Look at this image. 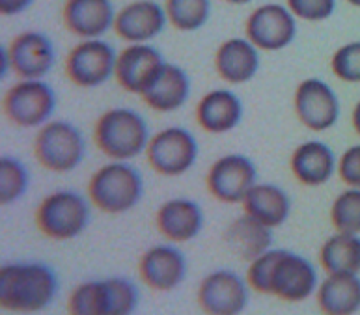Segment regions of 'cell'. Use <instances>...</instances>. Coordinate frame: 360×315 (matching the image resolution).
I'll return each instance as SVG.
<instances>
[{
  "instance_id": "21",
  "label": "cell",
  "mask_w": 360,
  "mask_h": 315,
  "mask_svg": "<svg viewBox=\"0 0 360 315\" xmlns=\"http://www.w3.org/2000/svg\"><path fill=\"white\" fill-rule=\"evenodd\" d=\"M290 166L297 181L307 187H321L338 172L333 148H328L321 140H308L297 146Z\"/></svg>"
},
{
  "instance_id": "10",
  "label": "cell",
  "mask_w": 360,
  "mask_h": 315,
  "mask_svg": "<svg viewBox=\"0 0 360 315\" xmlns=\"http://www.w3.org/2000/svg\"><path fill=\"white\" fill-rule=\"evenodd\" d=\"M118 53L103 38L82 39L65 58L68 79L81 88H97L116 77Z\"/></svg>"
},
{
  "instance_id": "20",
  "label": "cell",
  "mask_w": 360,
  "mask_h": 315,
  "mask_svg": "<svg viewBox=\"0 0 360 315\" xmlns=\"http://www.w3.org/2000/svg\"><path fill=\"white\" fill-rule=\"evenodd\" d=\"M110 0H68L64 6V25L82 39L103 38L116 21Z\"/></svg>"
},
{
  "instance_id": "28",
  "label": "cell",
  "mask_w": 360,
  "mask_h": 315,
  "mask_svg": "<svg viewBox=\"0 0 360 315\" xmlns=\"http://www.w3.org/2000/svg\"><path fill=\"white\" fill-rule=\"evenodd\" d=\"M319 262L327 273H360V237L338 231L323 243Z\"/></svg>"
},
{
  "instance_id": "6",
  "label": "cell",
  "mask_w": 360,
  "mask_h": 315,
  "mask_svg": "<svg viewBox=\"0 0 360 315\" xmlns=\"http://www.w3.org/2000/svg\"><path fill=\"white\" fill-rule=\"evenodd\" d=\"M34 155L39 165L56 174H70L86 155V140L71 122L54 120L39 127L34 140Z\"/></svg>"
},
{
  "instance_id": "4",
  "label": "cell",
  "mask_w": 360,
  "mask_h": 315,
  "mask_svg": "<svg viewBox=\"0 0 360 315\" xmlns=\"http://www.w3.org/2000/svg\"><path fill=\"white\" fill-rule=\"evenodd\" d=\"M144 194L142 174L127 160L103 165L88 183L90 202L103 213L122 214L135 209Z\"/></svg>"
},
{
  "instance_id": "13",
  "label": "cell",
  "mask_w": 360,
  "mask_h": 315,
  "mask_svg": "<svg viewBox=\"0 0 360 315\" xmlns=\"http://www.w3.org/2000/svg\"><path fill=\"white\" fill-rule=\"evenodd\" d=\"M258 170L252 160L241 153L222 155L207 172V191L222 203H243L248 191L256 185Z\"/></svg>"
},
{
  "instance_id": "37",
  "label": "cell",
  "mask_w": 360,
  "mask_h": 315,
  "mask_svg": "<svg viewBox=\"0 0 360 315\" xmlns=\"http://www.w3.org/2000/svg\"><path fill=\"white\" fill-rule=\"evenodd\" d=\"M228 4H233V6H245V4H250L254 0H224Z\"/></svg>"
},
{
  "instance_id": "27",
  "label": "cell",
  "mask_w": 360,
  "mask_h": 315,
  "mask_svg": "<svg viewBox=\"0 0 360 315\" xmlns=\"http://www.w3.org/2000/svg\"><path fill=\"white\" fill-rule=\"evenodd\" d=\"M191 96V80L183 71V68L176 64L165 65L161 75L150 86L142 99L155 112H176L188 101Z\"/></svg>"
},
{
  "instance_id": "8",
  "label": "cell",
  "mask_w": 360,
  "mask_h": 315,
  "mask_svg": "<svg viewBox=\"0 0 360 315\" xmlns=\"http://www.w3.org/2000/svg\"><path fill=\"white\" fill-rule=\"evenodd\" d=\"M56 108L53 86L41 79H22L4 96V114L17 127H44Z\"/></svg>"
},
{
  "instance_id": "9",
  "label": "cell",
  "mask_w": 360,
  "mask_h": 315,
  "mask_svg": "<svg viewBox=\"0 0 360 315\" xmlns=\"http://www.w3.org/2000/svg\"><path fill=\"white\" fill-rule=\"evenodd\" d=\"M198 140L185 127H167L155 133L146 148L148 162L157 174L178 177L187 174L198 159Z\"/></svg>"
},
{
  "instance_id": "38",
  "label": "cell",
  "mask_w": 360,
  "mask_h": 315,
  "mask_svg": "<svg viewBox=\"0 0 360 315\" xmlns=\"http://www.w3.org/2000/svg\"><path fill=\"white\" fill-rule=\"evenodd\" d=\"M351 6H355V8H360V0H347Z\"/></svg>"
},
{
  "instance_id": "3",
  "label": "cell",
  "mask_w": 360,
  "mask_h": 315,
  "mask_svg": "<svg viewBox=\"0 0 360 315\" xmlns=\"http://www.w3.org/2000/svg\"><path fill=\"white\" fill-rule=\"evenodd\" d=\"M150 127L133 108H110L94 127L96 146L112 160H131L142 155L150 144Z\"/></svg>"
},
{
  "instance_id": "18",
  "label": "cell",
  "mask_w": 360,
  "mask_h": 315,
  "mask_svg": "<svg viewBox=\"0 0 360 315\" xmlns=\"http://www.w3.org/2000/svg\"><path fill=\"white\" fill-rule=\"evenodd\" d=\"M168 17L165 6L155 0H135L116 13L114 30L129 43H150L161 36Z\"/></svg>"
},
{
  "instance_id": "14",
  "label": "cell",
  "mask_w": 360,
  "mask_h": 315,
  "mask_svg": "<svg viewBox=\"0 0 360 315\" xmlns=\"http://www.w3.org/2000/svg\"><path fill=\"white\" fill-rule=\"evenodd\" d=\"M247 38L259 51H282L297 36V17L288 6L264 4L258 6L247 19Z\"/></svg>"
},
{
  "instance_id": "17",
  "label": "cell",
  "mask_w": 360,
  "mask_h": 315,
  "mask_svg": "<svg viewBox=\"0 0 360 315\" xmlns=\"http://www.w3.org/2000/svg\"><path fill=\"white\" fill-rule=\"evenodd\" d=\"M8 53L11 70L21 79H44L56 62L53 39L36 30L19 34L8 47Z\"/></svg>"
},
{
  "instance_id": "16",
  "label": "cell",
  "mask_w": 360,
  "mask_h": 315,
  "mask_svg": "<svg viewBox=\"0 0 360 315\" xmlns=\"http://www.w3.org/2000/svg\"><path fill=\"white\" fill-rule=\"evenodd\" d=\"M139 274L148 288L174 291L187 276V257L174 245L151 246L139 259Z\"/></svg>"
},
{
  "instance_id": "34",
  "label": "cell",
  "mask_w": 360,
  "mask_h": 315,
  "mask_svg": "<svg viewBox=\"0 0 360 315\" xmlns=\"http://www.w3.org/2000/svg\"><path fill=\"white\" fill-rule=\"evenodd\" d=\"M338 174L342 181L349 187L360 188V144L351 146L338 162Z\"/></svg>"
},
{
  "instance_id": "19",
  "label": "cell",
  "mask_w": 360,
  "mask_h": 315,
  "mask_svg": "<svg viewBox=\"0 0 360 315\" xmlns=\"http://www.w3.org/2000/svg\"><path fill=\"white\" fill-rule=\"evenodd\" d=\"M157 230L170 243H188L204 228V211L188 198H172L157 209Z\"/></svg>"
},
{
  "instance_id": "29",
  "label": "cell",
  "mask_w": 360,
  "mask_h": 315,
  "mask_svg": "<svg viewBox=\"0 0 360 315\" xmlns=\"http://www.w3.org/2000/svg\"><path fill=\"white\" fill-rule=\"evenodd\" d=\"M168 22L181 32H194L210 21L211 0H167Z\"/></svg>"
},
{
  "instance_id": "25",
  "label": "cell",
  "mask_w": 360,
  "mask_h": 315,
  "mask_svg": "<svg viewBox=\"0 0 360 315\" xmlns=\"http://www.w3.org/2000/svg\"><path fill=\"white\" fill-rule=\"evenodd\" d=\"M317 304L328 315L360 311V276L356 273H328L317 285Z\"/></svg>"
},
{
  "instance_id": "33",
  "label": "cell",
  "mask_w": 360,
  "mask_h": 315,
  "mask_svg": "<svg viewBox=\"0 0 360 315\" xmlns=\"http://www.w3.org/2000/svg\"><path fill=\"white\" fill-rule=\"evenodd\" d=\"M285 6L297 19L308 22H321L333 17L336 0H285Z\"/></svg>"
},
{
  "instance_id": "36",
  "label": "cell",
  "mask_w": 360,
  "mask_h": 315,
  "mask_svg": "<svg viewBox=\"0 0 360 315\" xmlns=\"http://www.w3.org/2000/svg\"><path fill=\"white\" fill-rule=\"evenodd\" d=\"M353 127H355L356 134L360 136V101L353 108Z\"/></svg>"
},
{
  "instance_id": "35",
  "label": "cell",
  "mask_w": 360,
  "mask_h": 315,
  "mask_svg": "<svg viewBox=\"0 0 360 315\" xmlns=\"http://www.w3.org/2000/svg\"><path fill=\"white\" fill-rule=\"evenodd\" d=\"M34 0H0V13L2 15H19L22 11H27Z\"/></svg>"
},
{
  "instance_id": "15",
  "label": "cell",
  "mask_w": 360,
  "mask_h": 315,
  "mask_svg": "<svg viewBox=\"0 0 360 315\" xmlns=\"http://www.w3.org/2000/svg\"><path fill=\"white\" fill-rule=\"evenodd\" d=\"M165 58L150 43H129L118 53L116 80L129 94L144 96L165 70Z\"/></svg>"
},
{
  "instance_id": "1",
  "label": "cell",
  "mask_w": 360,
  "mask_h": 315,
  "mask_svg": "<svg viewBox=\"0 0 360 315\" xmlns=\"http://www.w3.org/2000/svg\"><path fill=\"white\" fill-rule=\"evenodd\" d=\"M247 280L254 291L273 295L285 302H302L312 297L319 285L314 263L284 248H269L252 259Z\"/></svg>"
},
{
  "instance_id": "12",
  "label": "cell",
  "mask_w": 360,
  "mask_h": 315,
  "mask_svg": "<svg viewBox=\"0 0 360 315\" xmlns=\"http://www.w3.org/2000/svg\"><path fill=\"white\" fill-rule=\"evenodd\" d=\"M293 107L299 122L314 133L333 129L340 120V99L321 79H307L297 86Z\"/></svg>"
},
{
  "instance_id": "26",
  "label": "cell",
  "mask_w": 360,
  "mask_h": 315,
  "mask_svg": "<svg viewBox=\"0 0 360 315\" xmlns=\"http://www.w3.org/2000/svg\"><path fill=\"white\" fill-rule=\"evenodd\" d=\"M243 209L245 213L274 230L290 219L291 198L278 185L256 183L243 200Z\"/></svg>"
},
{
  "instance_id": "23",
  "label": "cell",
  "mask_w": 360,
  "mask_h": 315,
  "mask_svg": "<svg viewBox=\"0 0 360 315\" xmlns=\"http://www.w3.org/2000/svg\"><path fill=\"white\" fill-rule=\"evenodd\" d=\"M243 101L236 91L219 88L207 91L196 107V122L205 133H230L241 123Z\"/></svg>"
},
{
  "instance_id": "30",
  "label": "cell",
  "mask_w": 360,
  "mask_h": 315,
  "mask_svg": "<svg viewBox=\"0 0 360 315\" xmlns=\"http://www.w3.org/2000/svg\"><path fill=\"white\" fill-rule=\"evenodd\" d=\"M28 168L21 159L11 155L0 157V203L11 205L19 202L28 191Z\"/></svg>"
},
{
  "instance_id": "7",
  "label": "cell",
  "mask_w": 360,
  "mask_h": 315,
  "mask_svg": "<svg viewBox=\"0 0 360 315\" xmlns=\"http://www.w3.org/2000/svg\"><path fill=\"white\" fill-rule=\"evenodd\" d=\"M91 219L90 202L75 191H56L44 198L36 211V224L45 237L54 240L75 239Z\"/></svg>"
},
{
  "instance_id": "22",
  "label": "cell",
  "mask_w": 360,
  "mask_h": 315,
  "mask_svg": "<svg viewBox=\"0 0 360 315\" xmlns=\"http://www.w3.org/2000/svg\"><path fill=\"white\" fill-rule=\"evenodd\" d=\"M259 49L248 38H230L217 49L215 70L230 84H245L259 71Z\"/></svg>"
},
{
  "instance_id": "5",
  "label": "cell",
  "mask_w": 360,
  "mask_h": 315,
  "mask_svg": "<svg viewBox=\"0 0 360 315\" xmlns=\"http://www.w3.org/2000/svg\"><path fill=\"white\" fill-rule=\"evenodd\" d=\"M139 304L140 293L135 283L120 276L81 283L68 302L75 315H129Z\"/></svg>"
},
{
  "instance_id": "32",
  "label": "cell",
  "mask_w": 360,
  "mask_h": 315,
  "mask_svg": "<svg viewBox=\"0 0 360 315\" xmlns=\"http://www.w3.org/2000/svg\"><path fill=\"white\" fill-rule=\"evenodd\" d=\"M333 73L344 82L360 84V41L345 43L333 54Z\"/></svg>"
},
{
  "instance_id": "2",
  "label": "cell",
  "mask_w": 360,
  "mask_h": 315,
  "mask_svg": "<svg viewBox=\"0 0 360 315\" xmlns=\"http://www.w3.org/2000/svg\"><path fill=\"white\" fill-rule=\"evenodd\" d=\"M58 276L39 262L8 263L0 269V306L8 311L38 314L53 304Z\"/></svg>"
},
{
  "instance_id": "31",
  "label": "cell",
  "mask_w": 360,
  "mask_h": 315,
  "mask_svg": "<svg viewBox=\"0 0 360 315\" xmlns=\"http://www.w3.org/2000/svg\"><path fill=\"white\" fill-rule=\"evenodd\" d=\"M330 222L336 231L360 233V188L351 187L336 196L330 207Z\"/></svg>"
},
{
  "instance_id": "11",
  "label": "cell",
  "mask_w": 360,
  "mask_h": 315,
  "mask_svg": "<svg viewBox=\"0 0 360 315\" xmlns=\"http://www.w3.org/2000/svg\"><path fill=\"white\" fill-rule=\"evenodd\" d=\"M250 297L248 280L241 274L219 269L202 280L198 288V304L205 314L237 315L245 311Z\"/></svg>"
},
{
  "instance_id": "24",
  "label": "cell",
  "mask_w": 360,
  "mask_h": 315,
  "mask_svg": "<svg viewBox=\"0 0 360 315\" xmlns=\"http://www.w3.org/2000/svg\"><path fill=\"white\" fill-rule=\"evenodd\" d=\"M273 228L247 213L233 220L224 231V243L228 250L248 263L269 250L273 246Z\"/></svg>"
}]
</instances>
